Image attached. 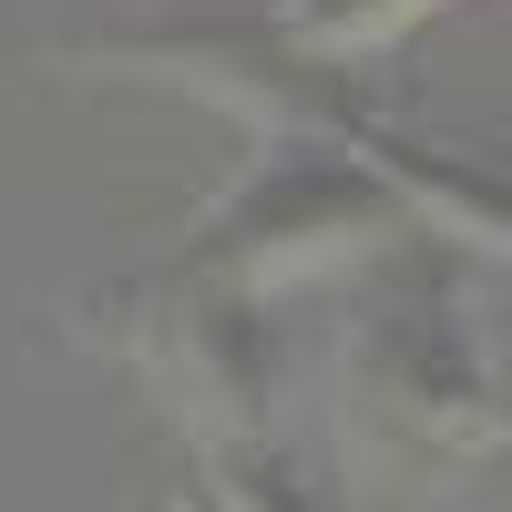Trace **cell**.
I'll use <instances>...</instances> for the list:
<instances>
[{"instance_id": "3", "label": "cell", "mask_w": 512, "mask_h": 512, "mask_svg": "<svg viewBox=\"0 0 512 512\" xmlns=\"http://www.w3.org/2000/svg\"><path fill=\"white\" fill-rule=\"evenodd\" d=\"M236 512H308V492H287L267 461H246V472H236Z\"/></svg>"}, {"instance_id": "1", "label": "cell", "mask_w": 512, "mask_h": 512, "mask_svg": "<svg viewBox=\"0 0 512 512\" xmlns=\"http://www.w3.org/2000/svg\"><path fill=\"white\" fill-rule=\"evenodd\" d=\"M338 226H379V195L359 175H287L267 205H246V216L216 236V256H236V267L256 246H267V256H318Z\"/></svg>"}, {"instance_id": "2", "label": "cell", "mask_w": 512, "mask_h": 512, "mask_svg": "<svg viewBox=\"0 0 512 512\" xmlns=\"http://www.w3.org/2000/svg\"><path fill=\"white\" fill-rule=\"evenodd\" d=\"M410 11H431V0H297V21H308L318 41H369V31H390Z\"/></svg>"}, {"instance_id": "4", "label": "cell", "mask_w": 512, "mask_h": 512, "mask_svg": "<svg viewBox=\"0 0 512 512\" xmlns=\"http://www.w3.org/2000/svg\"><path fill=\"white\" fill-rule=\"evenodd\" d=\"M492 512H512V472H502V492H492Z\"/></svg>"}]
</instances>
